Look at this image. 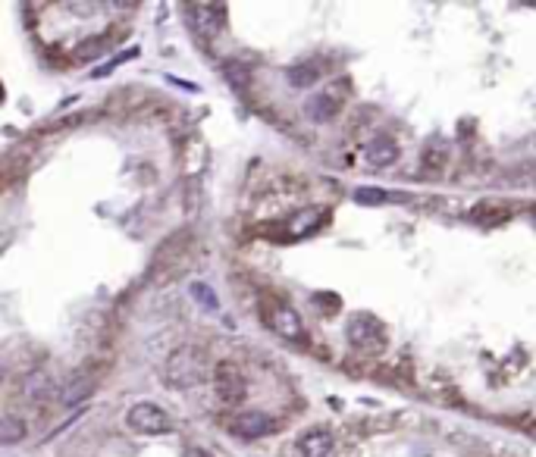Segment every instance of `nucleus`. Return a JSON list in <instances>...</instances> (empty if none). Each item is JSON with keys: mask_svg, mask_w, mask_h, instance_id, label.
<instances>
[{"mask_svg": "<svg viewBox=\"0 0 536 457\" xmlns=\"http://www.w3.org/2000/svg\"><path fill=\"white\" fill-rule=\"evenodd\" d=\"M257 313H260V322H264L270 332H276L279 339L292 341V345H307V326L301 320V313L295 311L289 301L276 292H260L257 298Z\"/></svg>", "mask_w": 536, "mask_h": 457, "instance_id": "f257e3e1", "label": "nucleus"}, {"mask_svg": "<svg viewBox=\"0 0 536 457\" xmlns=\"http://www.w3.org/2000/svg\"><path fill=\"white\" fill-rule=\"evenodd\" d=\"M210 376L207 351L198 345H179L163 360V382L170 388H195Z\"/></svg>", "mask_w": 536, "mask_h": 457, "instance_id": "f03ea898", "label": "nucleus"}, {"mask_svg": "<svg viewBox=\"0 0 536 457\" xmlns=\"http://www.w3.org/2000/svg\"><path fill=\"white\" fill-rule=\"evenodd\" d=\"M195 260V241H192V232H176L157 247L151 264V275L157 282H170L176 275H182Z\"/></svg>", "mask_w": 536, "mask_h": 457, "instance_id": "7ed1b4c3", "label": "nucleus"}, {"mask_svg": "<svg viewBox=\"0 0 536 457\" xmlns=\"http://www.w3.org/2000/svg\"><path fill=\"white\" fill-rule=\"evenodd\" d=\"M345 339H348V345L361 354H383L386 345H389L386 322L377 320L373 313H354L345 326Z\"/></svg>", "mask_w": 536, "mask_h": 457, "instance_id": "20e7f679", "label": "nucleus"}, {"mask_svg": "<svg viewBox=\"0 0 536 457\" xmlns=\"http://www.w3.org/2000/svg\"><path fill=\"white\" fill-rule=\"evenodd\" d=\"M223 426L229 429V435H236V439L257 442V439H264V435H273L283 423L273 420L267 411H236V414L226 416Z\"/></svg>", "mask_w": 536, "mask_h": 457, "instance_id": "39448f33", "label": "nucleus"}, {"mask_svg": "<svg viewBox=\"0 0 536 457\" xmlns=\"http://www.w3.org/2000/svg\"><path fill=\"white\" fill-rule=\"evenodd\" d=\"M213 388H217V398L226 407H239L248 398V379L245 369L236 360H220L213 367Z\"/></svg>", "mask_w": 536, "mask_h": 457, "instance_id": "423d86ee", "label": "nucleus"}, {"mask_svg": "<svg viewBox=\"0 0 536 457\" xmlns=\"http://www.w3.org/2000/svg\"><path fill=\"white\" fill-rule=\"evenodd\" d=\"M126 426L138 435H163L173 432V416L154 401H138L126 414Z\"/></svg>", "mask_w": 536, "mask_h": 457, "instance_id": "0eeeda50", "label": "nucleus"}, {"mask_svg": "<svg viewBox=\"0 0 536 457\" xmlns=\"http://www.w3.org/2000/svg\"><path fill=\"white\" fill-rule=\"evenodd\" d=\"M185 19H189L192 32L204 41H213L220 38V32L226 29V6L223 4H192L185 6Z\"/></svg>", "mask_w": 536, "mask_h": 457, "instance_id": "6e6552de", "label": "nucleus"}, {"mask_svg": "<svg viewBox=\"0 0 536 457\" xmlns=\"http://www.w3.org/2000/svg\"><path fill=\"white\" fill-rule=\"evenodd\" d=\"M452 163V144L445 138H430L420 151V176L439 179Z\"/></svg>", "mask_w": 536, "mask_h": 457, "instance_id": "1a4fd4ad", "label": "nucleus"}, {"mask_svg": "<svg viewBox=\"0 0 536 457\" xmlns=\"http://www.w3.org/2000/svg\"><path fill=\"white\" fill-rule=\"evenodd\" d=\"M342 88H345V82L333 85V88H326L320 94H314V97L307 100V116H311L314 123H330V119H336L342 104H345V91Z\"/></svg>", "mask_w": 536, "mask_h": 457, "instance_id": "9d476101", "label": "nucleus"}, {"mask_svg": "<svg viewBox=\"0 0 536 457\" xmlns=\"http://www.w3.org/2000/svg\"><path fill=\"white\" fill-rule=\"evenodd\" d=\"M295 448H298L301 457H330L333 448H336V435L326 426H311L307 432L298 435Z\"/></svg>", "mask_w": 536, "mask_h": 457, "instance_id": "9b49d317", "label": "nucleus"}, {"mask_svg": "<svg viewBox=\"0 0 536 457\" xmlns=\"http://www.w3.org/2000/svg\"><path fill=\"white\" fill-rule=\"evenodd\" d=\"M364 160L373 166V170H386L398 160V144H395L392 135H373L364 147Z\"/></svg>", "mask_w": 536, "mask_h": 457, "instance_id": "f8f14e48", "label": "nucleus"}, {"mask_svg": "<svg viewBox=\"0 0 536 457\" xmlns=\"http://www.w3.org/2000/svg\"><path fill=\"white\" fill-rule=\"evenodd\" d=\"M51 395H53V379L48 373H32V376H25V382H22V388H19V398L25 401V404H32V407H41L44 401H51Z\"/></svg>", "mask_w": 536, "mask_h": 457, "instance_id": "ddd939ff", "label": "nucleus"}, {"mask_svg": "<svg viewBox=\"0 0 536 457\" xmlns=\"http://www.w3.org/2000/svg\"><path fill=\"white\" fill-rule=\"evenodd\" d=\"M95 386H98V376L88 373V369H79V373L63 386V392H60V401L72 407V404H79V401L88 398V395L95 392Z\"/></svg>", "mask_w": 536, "mask_h": 457, "instance_id": "4468645a", "label": "nucleus"}, {"mask_svg": "<svg viewBox=\"0 0 536 457\" xmlns=\"http://www.w3.org/2000/svg\"><path fill=\"white\" fill-rule=\"evenodd\" d=\"M326 219H330V210H317V207H311V210L295 213L289 223H286V228H289L292 238H298V235H311V232H317V228L323 226Z\"/></svg>", "mask_w": 536, "mask_h": 457, "instance_id": "2eb2a0df", "label": "nucleus"}, {"mask_svg": "<svg viewBox=\"0 0 536 457\" xmlns=\"http://www.w3.org/2000/svg\"><path fill=\"white\" fill-rule=\"evenodd\" d=\"M320 76H323V66H317L314 60H307V63H295L286 69V79H289L292 88H311V85L320 82Z\"/></svg>", "mask_w": 536, "mask_h": 457, "instance_id": "dca6fc26", "label": "nucleus"}, {"mask_svg": "<svg viewBox=\"0 0 536 457\" xmlns=\"http://www.w3.org/2000/svg\"><path fill=\"white\" fill-rule=\"evenodd\" d=\"M223 76H226V82H229L239 94L248 91V88H251V82H254L251 66L242 63V60H226V63H223Z\"/></svg>", "mask_w": 536, "mask_h": 457, "instance_id": "f3484780", "label": "nucleus"}, {"mask_svg": "<svg viewBox=\"0 0 536 457\" xmlns=\"http://www.w3.org/2000/svg\"><path fill=\"white\" fill-rule=\"evenodd\" d=\"M25 432H29L25 420H19L16 414H4V420H0V442H4V445H16V442H22Z\"/></svg>", "mask_w": 536, "mask_h": 457, "instance_id": "a211bd4d", "label": "nucleus"}, {"mask_svg": "<svg viewBox=\"0 0 536 457\" xmlns=\"http://www.w3.org/2000/svg\"><path fill=\"white\" fill-rule=\"evenodd\" d=\"M474 219L483 226H495V223H505L508 219V204L502 200H483V204L474 210Z\"/></svg>", "mask_w": 536, "mask_h": 457, "instance_id": "6ab92c4d", "label": "nucleus"}, {"mask_svg": "<svg viewBox=\"0 0 536 457\" xmlns=\"http://www.w3.org/2000/svg\"><path fill=\"white\" fill-rule=\"evenodd\" d=\"M113 38L110 35H88L82 44H76V50H72V57L76 60H98L100 53L110 47Z\"/></svg>", "mask_w": 536, "mask_h": 457, "instance_id": "aec40b11", "label": "nucleus"}, {"mask_svg": "<svg viewBox=\"0 0 536 457\" xmlns=\"http://www.w3.org/2000/svg\"><path fill=\"white\" fill-rule=\"evenodd\" d=\"M192 298H195L198 304H204L207 311H220V301H217V294H213V288L207 285V282H195V285H192Z\"/></svg>", "mask_w": 536, "mask_h": 457, "instance_id": "412c9836", "label": "nucleus"}, {"mask_svg": "<svg viewBox=\"0 0 536 457\" xmlns=\"http://www.w3.org/2000/svg\"><path fill=\"white\" fill-rule=\"evenodd\" d=\"M386 198H389V194L380 191V188H370V185H364V188L354 191V200H358V204H383Z\"/></svg>", "mask_w": 536, "mask_h": 457, "instance_id": "4be33fe9", "label": "nucleus"}, {"mask_svg": "<svg viewBox=\"0 0 536 457\" xmlns=\"http://www.w3.org/2000/svg\"><path fill=\"white\" fill-rule=\"evenodd\" d=\"M527 179H530V182L536 185V163H533V170H530V172H527Z\"/></svg>", "mask_w": 536, "mask_h": 457, "instance_id": "5701e85b", "label": "nucleus"}, {"mask_svg": "<svg viewBox=\"0 0 536 457\" xmlns=\"http://www.w3.org/2000/svg\"><path fill=\"white\" fill-rule=\"evenodd\" d=\"M530 219H533V223H536V207H533V210H530Z\"/></svg>", "mask_w": 536, "mask_h": 457, "instance_id": "b1692460", "label": "nucleus"}, {"mask_svg": "<svg viewBox=\"0 0 536 457\" xmlns=\"http://www.w3.org/2000/svg\"><path fill=\"white\" fill-rule=\"evenodd\" d=\"M198 457H210V454H204V451H201V454H198Z\"/></svg>", "mask_w": 536, "mask_h": 457, "instance_id": "393cba45", "label": "nucleus"}]
</instances>
